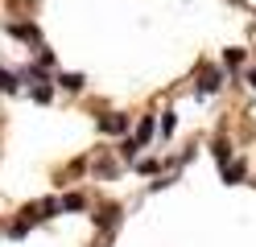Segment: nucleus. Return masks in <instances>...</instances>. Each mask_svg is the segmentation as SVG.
<instances>
[{"label":"nucleus","mask_w":256,"mask_h":247,"mask_svg":"<svg viewBox=\"0 0 256 247\" xmlns=\"http://www.w3.org/2000/svg\"><path fill=\"white\" fill-rule=\"evenodd\" d=\"M116 173H120V165H116V161H95V177H104V181H108V177H116Z\"/></svg>","instance_id":"dca6fc26"},{"label":"nucleus","mask_w":256,"mask_h":247,"mask_svg":"<svg viewBox=\"0 0 256 247\" xmlns=\"http://www.w3.org/2000/svg\"><path fill=\"white\" fill-rule=\"evenodd\" d=\"M248 87L256 91V66H252V70H248Z\"/></svg>","instance_id":"412c9836"},{"label":"nucleus","mask_w":256,"mask_h":247,"mask_svg":"<svg viewBox=\"0 0 256 247\" xmlns=\"http://www.w3.org/2000/svg\"><path fill=\"white\" fill-rule=\"evenodd\" d=\"M95 247H108V243H95Z\"/></svg>","instance_id":"4be33fe9"},{"label":"nucleus","mask_w":256,"mask_h":247,"mask_svg":"<svg viewBox=\"0 0 256 247\" xmlns=\"http://www.w3.org/2000/svg\"><path fill=\"white\" fill-rule=\"evenodd\" d=\"M211 157H215V165H219V169H223V165L232 161V140H223V136H219V140L211 144Z\"/></svg>","instance_id":"f8f14e48"},{"label":"nucleus","mask_w":256,"mask_h":247,"mask_svg":"<svg viewBox=\"0 0 256 247\" xmlns=\"http://www.w3.org/2000/svg\"><path fill=\"white\" fill-rule=\"evenodd\" d=\"M54 82H58L62 91H70V95H78V91L87 87V74H78V70H58V74H54Z\"/></svg>","instance_id":"423d86ee"},{"label":"nucleus","mask_w":256,"mask_h":247,"mask_svg":"<svg viewBox=\"0 0 256 247\" xmlns=\"http://www.w3.org/2000/svg\"><path fill=\"white\" fill-rule=\"evenodd\" d=\"M21 214H25L29 223H50V219L62 214V206H58V198H42V202H29Z\"/></svg>","instance_id":"f03ea898"},{"label":"nucleus","mask_w":256,"mask_h":247,"mask_svg":"<svg viewBox=\"0 0 256 247\" xmlns=\"http://www.w3.org/2000/svg\"><path fill=\"white\" fill-rule=\"evenodd\" d=\"M0 91H4V95L21 91V78H17V70H4V66H0Z\"/></svg>","instance_id":"4468645a"},{"label":"nucleus","mask_w":256,"mask_h":247,"mask_svg":"<svg viewBox=\"0 0 256 247\" xmlns=\"http://www.w3.org/2000/svg\"><path fill=\"white\" fill-rule=\"evenodd\" d=\"M38 66H46V70H54V66H58V58H54V49H46V45H38Z\"/></svg>","instance_id":"a211bd4d"},{"label":"nucleus","mask_w":256,"mask_h":247,"mask_svg":"<svg viewBox=\"0 0 256 247\" xmlns=\"http://www.w3.org/2000/svg\"><path fill=\"white\" fill-rule=\"evenodd\" d=\"M223 82H228V70H223V66H202L198 78H194V95H198V99H206V95L223 91Z\"/></svg>","instance_id":"f257e3e1"},{"label":"nucleus","mask_w":256,"mask_h":247,"mask_svg":"<svg viewBox=\"0 0 256 247\" xmlns=\"http://www.w3.org/2000/svg\"><path fill=\"white\" fill-rule=\"evenodd\" d=\"M166 186H174V173H166V177H157V181H153V186H149V190L157 194V190H166Z\"/></svg>","instance_id":"aec40b11"},{"label":"nucleus","mask_w":256,"mask_h":247,"mask_svg":"<svg viewBox=\"0 0 256 247\" xmlns=\"http://www.w3.org/2000/svg\"><path fill=\"white\" fill-rule=\"evenodd\" d=\"M4 33L8 37H17V41H25V45H42V29H38V21H8L4 25Z\"/></svg>","instance_id":"7ed1b4c3"},{"label":"nucleus","mask_w":256,"mask_h":247,"mask_svg":"<svg viewBox=\"0 0 256 247\" xmlns=\"http://www.w3.org/2000/svg\"><path fill=\"white\" fill-rule=\"evenodd\" d=\"M120 161H124V165H136V161H140V144H136V136H124V140H120Z\"/></svg>","instance_id":"9b49d317"},{"label":"nucleus","mask_w":256,"mask_h":247,"mask_svg":"<svg viewBox=\"0 0 256 247\" xmlns=\"http://www.w3.org/2000/svg\"><path fill=\"white\" fill-rule=\"evenodd\" d=\"M244 62H248V49H240V45H228V49H223V70L236 74Z\"/></svg>","instance_id":"6e6552de"},{"label":"nucleus","mask_w":256,"mask_h":247,"mask_svg":"<svg viewBox=\"0 0 256 247\" xmlns=\"http://www.w3.org/2000/svg\"><path fill=\"white\" fill-rule=\"evenodd\" d=\"M174 128H178V111L166 107V111H162V120H157V132H162V136H174Z\"/></svg>","instance_id":"ddd939ff"},{"label":"nucleus","mask_w":256,"mask_h":247,"mask_svg":"<svg viewBox=\"0 0 256 247\" xmlns=\"http://www.w3.org/2000/svg\"><path fill=\"white\" fill-rule=\"evenodd\" d=\"M58 206H62V214H78V210H87L91 202H87L83 194H62V198H58Z\"/></svg>","instance_id":"9d476101"},{"label":"nucleus","mask_w":256,"mask_h":247,"mask_svg":"<svg viewBox=\"0 0 256 247\" xmlns=\"http://www.w3.org/2000/svg\"><path fill=\"white\" fill-rule=\"evenodd\" d=\"M244 177H248V165L244 161H228V165H223V186H240Z\"/></svg>","instance_id":"0eeeda50"},{"label":"nucleus","mask_w":256,"mask_h":247,"mask_svg":"<svg viewBox=\"0 0 256 247\" xmlns=\"http://www.w3.org/2000/svg\"><path fill=\"white\" fill-rule=\"evenodd\" d=\"M136 169H140V173H157V169H162V161H153V157H140V161H136Z\"/></svg>","instance_id":"6ab92c4d"},{"label":"nucleus","mask_w":256,"mask_h":247,"mask_svg":"<svg viewBox=\"0 0 256 247\" xmlns=\"http://www.w3.org/2000/svg\"><path fill=\"white\" fill-rule=\"evenodd\" d=\"M153 136H157V120H153V115H140V124H136V144L145 148Z\"/></svg>","instance_id":"1a4fd4ad"},{"label":"nucleus","mask_w":256,"mask_h":247,"mask_svg":"<svg viewBox=\"0 0 256 247\" xmlns=\"http://www.w3.org/2000/svg\"><path fill=\"white\" fill-rule=\"evenodd\" d=\"M29 227H34V223H29L25 214H21L17 223H8V239H25V235H29Z\"/></svg>","instance_id":"2eb2a0df"},{"label":"nucleus","mask_w":256,"mask_h":247,"mask_svg":"<svg viewBox=\"0 0 256 247\" xmlns=\"http://www.w3.org/2000/svg\"><path fill=\"white\" fill-rule=\"evenodd\" d=\"M29 95H34V103H50V99H54V82H46V87H29Z\"/></svg>","instance_id":"f3484780"},{"label":"nucleus","mask_w":256,"mask_h":247,"mask_svg":"<svg viewBox=\"0 0 256 247\" xmlns=\"http://www.w3.org/2000/svg\"><path fill=\"white\" fill-rule=\"evenodd\" d=\"M120 214H124V210H120L116 202H108V206H100V210H95V214H91V219H95V227H100V231H104V235H112V231H116V227H120Z\"/></svg>","instance_id":"39448f33"},{"label":"nucleus","mask_w":256,"mask_h":247,"mask_svg":"<svg viewBox=\"0 0 256 247\" xmlns=\"http://www.w3.org/2000/svg\"><path fill=\"white\" fill-rule=\"evenodd\" d=\"M95 124H100L104 136H128V124H132V120H128L124 111H108V115H100Z\"/></svg>","instance_id":"20e7f679"}]
</instances>
